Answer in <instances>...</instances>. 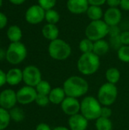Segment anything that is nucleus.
Here are the masks:
<instances>
[{"instance_id":"nucleus-20","label":"nucleus","mask_w":129,"mask_h":130,"mask_svg":"<svg viewBox=\"0 0 129 130\" xmlns=\"http://www.w3.org/2000/svg\"><path fill=\"white\" fill-rule=\"evenodd\" d=\"M6 35L8 39L11 42V43H15V42H20L23 34L21 29L17 26V25H11L10 26L6 32Z\"/></svg>"},{"instance_id":"nucleus-5","label":"nucleus","mask_w":129,"mask_h":130,"mask_svg":"<svg viewBox=\"0 0 129 130\" xmlns=\"http://www.w3.org/2000/svg\"><path fill=\"white\" fill-rule=\"evenodd\" d=\"M109 26H108L104 21H91L86 27L85 35L87 38L95 42L103 39L109 34Z\"/></svg>"},{"instance_id":"nucleus-22","label":"nucleus","mask_w":129,"mask_h":130,"mask_svg":"<svg viewBox=\"0 0 129 130\" xmlns=\"http://www.w3.org/2000/svg\"><path fill=\"white\" fill-rule=\"evenodd\" d=\"M87 15L91 21H98L101 20L103 16V12L100 6L90 5L87 11Z\"/></svg>"},{"instance_id":"nucleus-27","label":"nucleus","mask_w":129,"mask_h":130,"mask_svg":"<svg viewBox=\"0 0 129 130\" xmlns=\"http://www.w3.org/2000/svg\"><path fill=\"white\" fill-rule=\"evenodd\" d=\"M9 113H10L11 119L14 122H21L24 119V110L20 107H13L9 110Z\"/></svg>"},{"instance_id":"nucleus-33","label":"nucleus","mask_w":129,"mask_h":130,"mask_svg":"<svg viewBox=\"0 0 129 130\" xmlns=\"http://www.w3.org/2000/svg\"><path fill=\"white\" fill-rule=\"evenodd\" d=\"M112 116V110L109 107L103 106L101 109L100 117H105V118H109Z\"/></svg>"},{"instance_id":"nucleus-12","label":"nucleus","mask_w":129,"mask_h":130,"mask_svg":"<svg viewBox=\"0 0 129 130\" xmlns=\"http://www.w3.org/2000/svg\"><path fill=\"white\" fill-rule=\"evenodd\" d=\"M60 105L63 113L69 117L79 113L81 110V102L78 98L66 97Z\"/></svg>"},{"instance_id":"nucleus-26","label":"nucleus","mask_w":129,"mask_h":130,"mask_svg":"<svg viewBox=\"0 0 129 130\" xmlns=\"http://www.w3.org/2000/svg\"><path fill=\"white\" fill-rule=\"evenodd\" d=\"M35 88H36V91L37 94H44V95H49L51 90H52L50 84L46 80H42L35 87Z\"/></svg>"},{"instance_id":"nucleus-7","label":"nucleus","mask_w":129,"mask_h":130,"mask_svg":"<svg viewBox=\"0 0 129 130\" xmlns=\"http://www.w3.org/2000/svg\"><path fill=\"white\" fill-rule=\"evenodd\" d=\"M117 97L118 89L116 85L109 82L102 85L97 92V99L102 106H111L116 102Z\"/></svg>"},{"instance_id":"nucleus-30","label":"nucleus","mask_w":129,"mask_h":130,"mask_svg":"<svg viewBox=\"0 0 129 130\" xmlns=\"http://www.w3.org/2000/svg\"><path fill=\"white\" fill-rule=\"evenodd\" d=\"M35 103L41 107H45L48 106V104L50 103L49 95L37 94V96L35 100Z\"/></svg>"},{"instance_id":"nucleus-40","label":"nucleus","mask_w":129,"mask_h":130,"mask_svg":"<svg viewBox=\"0 0 129 130\" xmlns=\"http://www.w3.org/2000/svg\"><path fill=\"white\" fill-rule=\"evenodd\" d=\"M35 130H52L51 129V127L47 124V123H39L36 127V129Z\"/></svg>"},{"instance_id":"nucleus-43","label":"nucleus","mask_w":129,"mask_h":130,"mask_svg":"<svg viewBox=\"0 0 129 130\" xmlns=\"http://www.w3.org/2000/svg\"><path fill=\"white\" fill-rule=\"evenodd\" d=\"M6 59V50H4L0 48V61Z\"/></svg>"},{"instance_id":"nucleus-41","label":"nucleus","mask_w":129,"mask_h":130,"mask_svg":"<svg viewBox=\"0 0 129 130\" xmlns=\"http://www.w3.org/2000/svg\"><path fill=\"white\" fill-rule=\"evenodd\" d=\"M120 7L124 11H129V0H121Z\"/></svg>"},{"instance_id":"nucleus-10","label":"nucleus","mask_w":129,"mask_h":130,"mask_svg":"<svg viewBox=\"0 0 129 130\" xmlns=\"http://www.w3.org/2000/svg\"><path fill=\"white\" fill-rule=\"evenodd\" d=\"M16 95L17 103H19L20 104L26 105L35 102L36 98L37 96V92L35 88L25 85L21 88L16 92Z\"/></svg>"},{"instance_id":"nucleus-16","label":"nucleus","mask_w":129,"mask_h":130,"mask_svg":"<svg viewBox=\"0 0 129 130\" xmlns=\"http://www.w3.org/2000/svg\"><path fill=\"white\" fill-rule=\"evenodd\" d=\"M23 82V71L18 68H13L6 72V83L15 86Z\"/></svg>"},{"instance_id":"nucleus-8","label":"nucleus","mask_w":129,"mask_h":130,"mask_svg":"<svg viewBox=\"0 0 129 130\" xmlns=\"http://www.w3.org/2000/svg\"><path fill=\"white\" fill-rule=\"evenodd\" d=\"M42 74L35 66H27L23 69V82L27 86L35 88L42 81Z\"/></svg>"},{"instance_id":"nucleus-15","label":"nucleus","mask_w":129,"mask_h":130,"mask_svg":"<svg viewBox=\"0 0 129 130\" xmlns=\"http://www.w3.org/2000/svg\"><path fill=\"white\" fill-rule=\"evenodd\" d=\"M104 21L108 26H116L122 19V12L118 8H109L103 14Z\"/></svg>"},{"instance_id":"nucleus-18","label":"nucleus","mask_w":129,"mask_h":130,"mask_svg":"<svg viewBox=\"0 0 129 130\" xmlns=\"http://www.w3.org/2000/svg\"><path fill=\"white\" fill-rule=\"evenodd\" d=\"M42 34L46 39L52 41L54 40L58 39L59 30L56 24H46L43 26L42 29Z\"/></svg>"},{"instance_id":"nucleus-42","label":"nucleus","mask_w":129,"mask_h":130,"mask_svg":"<svg viewBox=\"0 0 129 130\" xmlns=\"http://www.w3.org/2000/svg\"><path fill=\"white\" fill-rule=\"evenodd\" d=\"M11 4L15 5H22L26 0H8Z\"/></svg>"},{"instance_id":"nucleus-1","label":"nucleus","mask_w":129,"mask_h":130,"mask_svg":"<svg viewBox=\"0 0 129 130\" xmlns=\"http://www.w3.org/2000/svg\"><path fill=\"white\" fill-rule=\"evenodd\" d=\"M62 88L67 97L79 98L87 93L89 85L84 78L73 75L70 76L64 82Z\"/></svg>"},{"instance_id":"nucleus-6","label":"nucleus","mask_w":129,"mask_h":130,"mask_svg":"<svg viewBox=\"0 0 129 130\" xmlns=\"http://www.w3.org/2000/svg\"><path fill=\"white\" fill-rule=\"evenodd\" d=\"M27 50L24 43L20 42L11 43L6 50V60L11 65L21 63L27 57Z\"/></svg>"},{"instance_id":"nucleus-24","label":"nucleus","mask_w":129,"mask_h":130,"mask_svg":"<svg viewBox=\"0 0 129 130\" xmlns=\"http://www.w3.org/2000/svg\"><path fill=\"white\" fill-rule=\"evenodd\" d=\"M11 117L9 111L0 107V130H5L10 124Z\"/></svg>"},{"instance_id":"nucleus-34","label":"nucleus","mask_w":129,"mask_h":130,"mask_svg":"<svg viewBox=\"0 0 129 130\" xmlns=\"http://www.w3.org/2000/svg\"><path fill=\"white\" fill-rule=\"evenodd\" d=\"M121 34L120 29L118 27V25L116 26H110L109 27V34L110 35V37H118Z\"/></svg>"},{"instance_id":"nucleus-31","label":"nucleus","mask_w":129,"mask_h":130,"mask_svg":"<svg viewBox=\"0 0 129 130\" xmlns=\"http://www.w3.org/2000/svg\"><path fill=\"white\" fill-rule=\"evenodd\" d=\"M57 0H38V5L45 11L52 9L56 4Z\"/></svg>"},{"instance_id":"nucleus-28","label":"nucleus","mask_w":129,"mask_h":130,"mask_svg":"<svg viewBox=\"0 0 129 130\" xmlns=\"http://www.w3.org/2000/svg\"><path fill=\"white\" fill-rule=\"evenodd\" d=\"M79 49L82 53H92L94 50V41L88 38L83 39L79 43Z\"/></svg>"},{"instance_id":"nucleus-3","label":"nucleus","mask_w":129,"mask_h":130,"mask_svg":"<svg viewBox=\"0 0 129 130\" xmlns=\"http://www.w3.org/2000/svg\"><path fill=\"white\" fill-rule=\"evenodd\" d=\"M102 105L97 98L87 96L81 101V113L88 120H96L100 117Z\"/></svg>"},{"instance_id":"nucleus-19","label":"nucleus","mask_w":129,"mask_h":130,"mask_svg":"<svg viewBox=\"0 0 129 130\" xmlns=\"http://www.w3.org/2000/svg\"><path fill=\"white\" fill-rule=\"evenodd\" d=\"M109 48H110V45L107 41L104 40L103 39L99 40L97 41L94 42L93 53L97 55L98 56H101L106 54L109 52Z\"/></svg>"},{"instance_id":"nucleus-13","label":"nucleus","mask_w":129,"mask_h":130,"mask_svg":"<svg viewBox=\"0 0 129 130\" xmlns=\"http://www.w3.org/2000/svg\"><path fill=\"white\" fill-rule=\"evenodd\" d=\"M90 4L88 0H68L67 8L68 11L75 14L86 13Z\"/></svg>"},{"instance_id":"nucleus-36","label":"nucleus","mask_w":129,"mask_h":130,"mask_svg":"<svg viewBox=\"0 0 129 130\" xmlns=\"http://www.w3.org/2000/svg\"><path fill=\"white\" fill-rule=\"evenodd\" d=\"M7 24H8V18H7V16L4 13L0 11V30L5 27Z\"/></svg>"},{"instance_id":"nucleus-11","label":"nucleus","mask_w":129,"mask_h":130,"mask_svg":"<svg viewBox=\"0 0 129 130\" xmlns=\"http://www.w3.org/2000/svg\"><path fill=\"white\" fill-rule=\"evenodd\" d=\"M17 103L16 92L10 88L5 89L0 92V107L10 110Z\"/></svg>"},{"instance_id":"nucleus-9","label":"nucleus","mask_w":129,"mask_h":130,"mask_svg":"<svg viewBox=\"0 0 129 130\" xmlns=\"http://www.w3.org/2000/svg\"><path fill=\"white\" fill-rule=\"evenodd\" d=\"M46 11L39 5H31L25 13V20L30 24H38L45 19Z\"/></svg>"},{"instance_id":"nucleus-17","label":"nucleus","mask_w":129,"mask_h":130,"mask_svg":"<svg viewBox=\"0 0 129 130\" xmlns=\"http://www.w3.org/2000/svg\"><path fill=\"white\" fill-rule=\"evenodd\" d=\"M66 97L67 96L65 94L63 88L61 87H56L52 88L49 94V101L53 104H61Z\"/></svg>"},{"instance_id":"nucleus-39","label":"nucleus","mask_w":129,"mask_h":130,"mask_svg":"<svg viewBox=\"0 0 129 130\" xmlns=\"http://www.w3.org/2000/svg\"><path fill=\"white\" fill-rule=\"evenodd\" d=\"M90 5L101 6L106 2V0H88Z\"/></svg>"},{"instance_id":"nucleus-23","label":"nucleus","mask_w":129,"mask_h":130,"mask_svg":"<svg viewBox=\"0 0 129 130\" xmlns=\"http://www.w3.org/2000/svg\"><path fill=\"white\" fill-rule=\"evenodd\" d=\"M95 127L97 130H113V123L109 118L100 117L96 120Z\"/></svg>"},{"instance_id":"nucleus-14","label":"nucleus","mask_w":129,"mask_h":130,"mask_svg":"<svg viewBox=\"0 0 129 130\" xmlns=\"http://www.w3.org/2000/svg\"><path fill=\"white\" fill-rule=\"evenodd\" d=\"M68 123L71 130H87L88 127V120L80 113L69 117Z\"/></svg>"},{"instance_id":"nucleus-4","label":"nucleus","mask_w":129,"mask_h":130,"mask_svg":"<svg viewBox=\"0 0 129 130\" xmlns=\"http://www.w3.org/2000/svg\"><path fill=\"white\" fill-rule=\"evenodd\" d=\"M48 53L52 59L62 61L67 59L71 56V48L67 42L58 38L49 43Z\"/></svg>"},{"instance_id":"nucleus-38","label":"nucleus","mask_w":129,"mask_h":130,"mask_svg":"<svg viewBox=\"0 0 129 130\" xmlns=\"http://www.w3.org/2000/svg\"><path fill=\"white\" fill-rule=\"evenodd\" d=\"M6 83V73L0 69V88L4 86Z\"/></svg>"},{"instance_id":"nucleus-21","label":"nucleus","mask_w":129,"mask_h":130,"mask_svg":"<svg viewBox=\"0 0 129 130\" xmlns=\"http://www.w3.org/2000/svg\"><path fill=\"white\" fill-rule=\"evenodd\" d=\"M120 77H121V74L117 68L111 67L108 69L106 72V79L109 83L116 85L119 82Z\"/></svg>"},{"instance_id":"nucleus-35","label":"nucleus","mask_w":129,"mask_h":130,"mask_svg":"<svg viewBox=\"0 0 129 130\" xmlns=\"http://www.w3.org/2000/svg\"><path fill=\"white\" fill-rule=\"evenodd\" d=\"M110 44L112 45V46L113 48H118V50L122 46V44L121 43L120 39H119V36L118 37H110Z\"/></svg>"},{"instance_id":"nucleus-45","label":"nucleus","mask_w":129,"mask_h":130,"mask_svg":"<svg viewBox=\"0 0 129 130\" xmlns=\"http://www.w3.org/2000/svg\"><path fill=\"white\" fill-rule=\"evenodd\" d=\"M2 4H3V0H0V8L2 7Z\"/></svg>"},{"instance_id":"nucleus-37","label":"nucleus","mask_w":129,"mask_h":130,"mask_svg":"<svg viewBox=\"0 0 129 130\" xmlns=\"http://www.w3.org/2000/svg\"><path fill=\"white\" fill-rule=\"evenodd\" d=\"M106 3L109 8H118L120 6L121 0H106Z\"/></svg>"},{"instance_id":"nucleus-29","label":"nucleus","mask_w":129,"mask_h":130,"mask_svg":"<svg viewBox=\"0 0 129 130\" xmlns=\"http://www.w3.org/2000/svg\"><path fill=\"white\" fill-rule=\"evenodd\" d=\"M118 58L120 61L123 62H129V46L122 45L118 50Z\"/></svg>"},{"instance_id":"nucleus-2","label":"nucleus","mask_w":129,"mask_h":130,"mask_svg":"<svg viewBox=\"0 0 129 130\" xmlns=\"http://www.w3.org/2000/svg\"><path fill=\"white\" fill-rule=\"evenodd\" d=\"M100 66V56L95 53H82L77 62L78 72L84 75H91L96 73Z\"/></svg>"},{"instance_id":"nucleus-44","label":"nucleus","mask_w":129,"mask_h":130,"mask_svg":"<svg viewBox=\"0 0 129 130\" xmlns=\"http://www.w3.org/2000/svg\"><path fill=\"white\" fill-rule=\"evenodd\" d=\"M52 130H71L69 128H67L65 126H56L54 129H52Z\"/></svg>"},{"instance_id":"nucleus-32","label":"nucleus","mask_w":129,"mask_h":130,"mask_svg":"<svg viewBox=\"0 0 129 130\" xmlns=\"http://www.w3.org/2000/svg\"><path fill=\"white\" fill-rule=\"evenodd\" d=\"M121 43L125 46H129V30L121 32L119 35Z\"/></svg>"},{"instance_id":"nucleus-25","label":"nucleus","mask_w":129,"mask_h":130,"mask_svg":"<svg viewBox=\"0 0 129 130\" xmlns=\"http://www.w3.org/2000/svg\"><path fill=\"white\" fill-rule=\"evenodd\" d=\"M59 19H60V15L57 11L54 10L53 8L46 11L45 20L47 21L48 24H56L59 21Z\"/></svg>"}]
</instances>
